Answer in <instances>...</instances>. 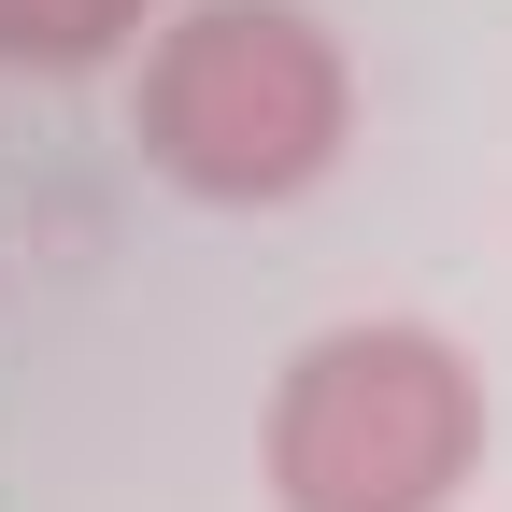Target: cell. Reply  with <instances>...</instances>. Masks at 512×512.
I'll return each mask as SVG.
<instances>
[{
	"instance_id": "obj_1",
	"label": "cell",
	"mask_w": 512,
	"mask_h": 512,
	"mask_svg": "<svg viewBox=\"0 0 512 512\" xmlns=\"http://www.w3.org/2000/svg\"><path fill=\"white\" fill-rule=\"evenodd\" d=\"M128 128L185 200L256 214V200L328 185L342 128H356V57L313 0H171L143 29Z\"/></svg>"
},
{
	"instance_id": "obj_2",
	"label": "cell",
	"mask_w": 512,
	"mask_h": 512,
	"mask_svg": "<svg viewBox=\"0 0 512 512\" xmlns=\"http://www.w3.org/2000/svg\"><path fill=\"white\" fill-rule=\"evenodd\" d=\"M256 456L285 512H456V484L484 470V370L413 313L313 328L271 370Z\"/></svg>"
},
{
	"instance_id": "obj_3",
	"label": "cell",
	"mask_w": 512,
	"mask_h": 512,
	"mask_svg": "<svg viewBox=\"0 0 512 512\" xmlns=\"http://www.w3.org/2000/svg\"><path fill=\"white\" fill-rule=\"evenodd\" d=\"M157 29V0H0V72H100Z\"/></svg>"
}]
</instances>
